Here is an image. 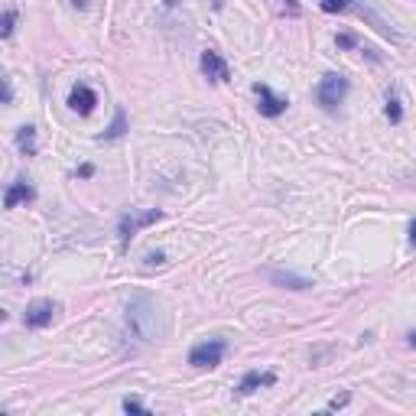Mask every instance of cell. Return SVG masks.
<instances>
[{
  "label": "cell",
  "mask_w": 416,
  "mask_h": 416,
  "mask_svg": "<svg viewBox=\"0 0 416 416\" xmlns=\"http://www.w3.org/2000/svg\"><path fill=\"white\" fill-rule=\"evenodd\" d=\"M127 329L140 342H160L163 335H166L163 306L150 296H134L127 302Z\"/></svg>",
  "instance_id": "6da1fadb"
},
{
  "label": "cell",
  "mask_w": 416,
  "mask_h": 416,
  "mask_svg": "<svg viewBox=\"0 0 416 416\" xmlns=\"http://www.w3.org/2000/svg\"><path fill=\"white\" fill-rule=\"evenodd\" d=\"M345 95H348V78L338 72H329L319 82V88H316V101H319L325 111H335V107L345 101Z\"/></svg>",
  "instance_id": "7a4b0ae2"
},
{
  "label": "cell",
  "mask_w": 416,
  "mask_h": 416,
  "mask_svg": "<svg viewBox=\"0 0 416 416\" xmlns=\"http://www.w3.org/2000/svg\"><path fill=\"white\" fill-rule=\"evenodd\" d=\"M224 354H228V342L224 338H208V342L195 345L189 352V364L192 368H218Z\"/></svg>",
  "instance_id": "3957f363"
},
{
  "label": "cell",
  "mask_w": 416,
  "mask_h": 416,
  "mask_svg": "<svg viewBox=\"0 0 416 416\" xmlns=\"http://www.w3.org/2000/svg\"><path fill=\"white\" fill-rule=\"evenodd\" d=\"M160 218H163L160 208H147V212H130V215H120V221H118V237H120V244L127 247V244H130V237L137 235L140 228H147V224L160 221Z\"/></svg>",
  "instance_id": "277c9868"
},
{
  "label": "cell",
  "mask_w": 416,
  "mask_h": 416,
  "mask_svg": "<svg viewBox=\"0 0 416 416\" xmlns=\"http://www.w3.org/2000/svg\"><path fill=\"white\" fill-rule=\"evenodd\" d=\"M55 312H59V302H53V299H36V302H30L26 312H23V325H26V329H46V325L55 319Z\"/></svg>",
  "instance_id": "5b68a950"
},
{
  "label": "cell",
  "mask_w": 416,
  "mask_h": 416,
  "mask_svg": "<svg viewBox=\"0 0 416 416\" xmlns=\"http://www.w3.org/2000/svg\"><path fill=\"white\" fill-rule=\"evenodd\" d=\"M254 95H257V111L264 114V118H280L283 111H287V98H280L270 91V85H254Z\"/></svg>",
  "instance_id": "8992f818"
},
{
  "label": "cell",
  "mask_w": 416,
  "mask_h": 416,
  "mask_svg": "<svg viewBox=\"0 0 416 416\" xmlns=\"http://www.w3.org/2000/svg\"><path fill=\"white\" fill-rule=\"evenodd\" d=\"M202 72L208 82H228V62H224L221 55L215 53V49H205L202 53Z\"/></svg>",
  "instance_id": "52a82bcc"
},
{
  "label": "cell",
  "mask_w": 416,
  "mask_h": 416,
  "mask_svg": "<svg viewBox=\"0 0 416 416\" xmlns=\"http://www.w3.org/2000/svg\"><path fill=\"white\" fill-rule=\"evenodd\" d=\"M273 384H277V374L273 371H247L241 377V384H237V394L247 397L254 390H260V387H273Z\"/></svg>",
  "instance_id": "ba28073f"
},
{
  "label": "cell",
  "mask_w": 416,
  "mask_h": 416,
  "mask_svg": "<svg viewBox=\"0 0 416 416\" xmlns=\"http://www.w3.org/2000/svg\"><path fill=\"white\" fill-rule=\"evenodd\" d=\"M95 105H98V95L88 85H75L72 88V95H69V107H72V111H78V114H91Z\"/></svg>",
  "instance_id": "9c48e42d"
},
{
  "label": "cell",
  "mask_w": 416,
  "mask_h": 416,
  "mask_svg": "<svg viewBox=\"0 0 416 416\" xmlns=\"http://www.w3.org/2000/svg\"><path fill=\"white\" fill-rule=\"evenodd\" d=\"M30 199H36V189L30 182H13L7 195H3V208H17L20 202H30Z\"/></svg>",
  "instance_id": "30bf717a"
},
{
  "label": "cell",
  "mask_w": 416,
  "mask_h": 416,
  "mask_svg": "<svg viewBox=\"0 0 416 416\" xmlns=\"http://www.w3.org/2000/svg\"><path fill=\"white\" fill-rule=\"evenodd\" d=\"M17 150H20L23 156H36L39 143H36V127H33V124H23V127L17 130Z\"/></svg>",
  "instance_id": "8fae6325"
},
{
  "label": "cell",
  "mask_w": 416,
  "mask_h": 416,
  "mask_svg": "<svg viewBox=\"0 0 416 416\" xmlns=\"http://www.w3.org/2000/svg\"><path fill=\"white\" fill-rule=\"evenodd\" d=\"M270 283H277V287H287V289H309V287H312V280L296 277V273H283V270H273V273H270Z\"/></svg>",
  "instance_id": "7c38bea8"
},
{
  "label": "cell",
  "mask_w": 416,
  "mask_h": 416,
  "mask_svg": "<svg viewBox=\"0 0 416 416\" xmlns=\"http://www.w3.org/2000/svg\"><path fill=\"white\" fill-rule=\"evenodd\" d=\"M387 118H390V124H400V120H404V105H400V95H397V91H390V95H387Z\"/></svg>",
  "instance_id": "4fadbf2b"
},
{
  "label": "cell",
  "mask_w": 416,
  "mask_h": 416,
  "mask_svg": "<svg viewBox=\"0 0 416 416\" xmlns=\"http://www.w3.org/2000/svg\"><path fill=\"white\" fill-rule=\"evenodd\" d=\"M13 30H17V10H7L3 17H0V39L13 36Z\"/></svg>",
  "instance_id": "5bb4252c"
},
{
  "label": "cell",
  "mask_w": 416,
  "mask_h": 416,
  "mask_svg": "<svg viewBox=\"0 0 416 416\" xmlns=\"http://www.w3.org/2000/svg\"><path fill=\"white\" fill-rule=\"evenodd\" d=\"M0 105H13V85L7 75H0Z\"/></svg>",
  "instance_id": "9a60e30c"
},
{
  "label": "cell",
  "mask_w": 416,
  "mask_h": 416,
  "mask_svg": "<svg viewBox=\"0 0 416 416\" xmlns=\"http://www.w3.org/2000/svg\"><path fill=\"white\" fill-rule=\"evenodd\" d=\"M319 3L325 13H338V10H348V7H352V0H319Z\"/></svg>",
  "instance_id": "2e32d148"
},
{
  "label": "cell",
  "mask_w": 416,
  "mask_h": 416,
  "mask_svg": "<svg viewBox=\"0 0 416 416\" xmlns=\"http://www.w3.org/2000/svg\"><path fill=\"white\" fill-rule=\"evenodd\" d=\"M124 134V111H118V118H114V124H111V130L105 134V140H114Z\"/></svg>",
  "instance_id": "e0dca14e"
},
{
  "label": "cell",
  "mask_w": 416,
  "mask_h": 416,
  "mask_svg": "<svg viewBox=\"0 0 416 416\" xmlns=\"http://www.w3.org/2000/svg\"><path fill=\"white\" fill-rule=\"evenodd\" d=\"M348 400H352V394H338L329 400V410H342V406H348Z\"/></svg>",
  "instance_id": "ac0fdd59"
},
{
  "label": "cell",
  "mask_w": 416,
  "mask_h": 416,
  "mask_svg": "<svg viewBox=\"0 0 416 416\" xmlns=\"http://www.w3.org/2000/svg\"><path fill=\"white\" fill-rule=\"evenodd\" d=\"M166 264V254L163 251H156V254H147V267H163Z\"/></svg>",
  "instance_id": "d6986e66"
},
{
  "label": "cell",
  "mask_w": 416,
  "mask_h": 416,
  "mask_svg": "<svg viewBox=\"0 0 416 416\" xmlns=\"http://www.w3.org/2000/svg\"><path fill=\"white\" fill-rule=\"evenodd\" d=\"M124 410L127 413H147V406L140 404V400H124Z\"/></svg>",
  "instance_id": "ffe728a7"
},
{
  "label": "cell",
  "mask_w": 416,
  "mask_h": 416,
  "mask_svg": "<svg viewBox=\"0 0 416 416\" xmlns=\"http://www.w3.org/2000/svg\"><path fill=\"white\" fill-rule=\"evenodd\" d=\"M338 46H342V49H354V46H358V39H354V36H348V33H342V36H338Z\"/></svg>",
  "instance_id": "44dd1931"
},
{
  "label": "cell",
  "mask_w": 416,
  "mask_h": 416,
  "mask_svg": "<svg viewBox=\"0 0 416 416\" xmlns=\"http://www.w3.org/2000/svg\"><path fill=\"white\" fill-rule=\"evenodd\" d=\"M277 3H283V7H287L289 17H299V3H296V0H277Z\"/></svg>",
  "instance_id": "7402d4cb"
},
{
  "label": "cell",
  "mask_w": 416,
  "mask_h": 416,
  "mask_svg": "<svg viewBox=\"0 0 416 416\" xmlns=\"http://www.w3.org/2000/svg\"><path fill=\"white\" fill-rule=\"evenodd\" d=\"M91 163H85V166H78V172H75V176H82V179H88V176H91Z\"/></svg>",
  "instance_id": "603a6c76"
},
{
  "label": "cell",
  "mask_w": 416,
  "mask_h": 416,
  "mask_svg": "<svg viewBox=\"0 0 416 416\" xmlns=\"http://www.w3.org/2000/svg\"><path fill=\"white\" fill-rule=\"evenodd\" d=\"M163 3H166V7H176V3H179V0H163Z\"/></svg>",
  "instance_id": "cb8c5ba5"
},
{
  "label": "cell",
  "mask_w": 416,
  "mask_h": 416,
  "mask_svg": "<svg viewBox=\"0 0 416 416\" xmlns=\"http://www.w3.org/2000/svg\"><path fill=\"white\" fill-rule=\"evenodd\" d=\"M3 319H7V312H3V309H0V322H3Z\"/></svg>",
  "instance_id": "d4e9b609"
},
{
  "label": "cell",
  "mask_w": 416,
  "mask_h": 416,
  "mask_svg": "<svg viewBox=\"0 0 416 416\" xmlns=\"http://www.w3.org/2000/svg\"><path fill=\"white\" fill-rule=\"evenodd\" d=\"M212 3H215V7H221V0H212Z\"/></svg>",
  "instance_id": "484cf974"
}]
</instances>
